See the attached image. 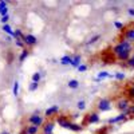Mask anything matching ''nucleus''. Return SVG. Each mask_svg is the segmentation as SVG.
<instances>
[{
	"mask_svg": "<svg viewBox=\"0 0 134 134\" xmlns=\"http://www.w3.org/2000/svg\"><path fill=\"white\" fill-rule=\"evenodd\" d=\"M78 71H79V72H85V71H87V64H81L79 67H78Z\"/></svg>",
	"mask_w": 134,
	"mask_h": 134,
	"instance_id": "c85d7f7f",
	"label": "nucleus"
},
{
	"mask_svg": "<svg viewBox=\"0 0 134 134\" xmlns=\"http://www.w3.org/2000/svg\"><path fill=\"white\" fill-rule=\"evenodd\" d=\"M107 131H109V129L107 127H103V129H99L97 134H107Z\"/></svg>",
	"mask_w": 134,
	"mask_h": 134,
	"instance_id": "473e14b6",
	"label": "nucleus"
},
{
	"mask_svg": "<svg viewBox=\"0 0 134 134\" xmlns=\"http://www.w3.org/2000/svg\"><path fill=\"white\" fill-rule=\"evenodd\" d=\"M86 122H87V124H98V122H99V114L97 113V111L87 114V117H86Z\"/></svg>",
	"mask_w": 134,
	"mask_h": 134,
	"instance_id": "6e6552de",
	"label": "nucleus"
},
{
	"mask_svg": "<svg viewBox=\"0 0 134 134\" xmlns=\"http://www.w3.org/2000/svg\"><path fill=\"white\" fill-rule=\"evenodd\" d=\"M127 14H129V16H131V18H134V8H127Z\"/></svg>",
	"mask_w": 134,
	"mask_h": 134,
	"instance_id": "72a5a7b5",
	"label": "nucleus"
},
{
	"mask_svg": "<svg viewBox=\"0 0 134 134\" xmlns=\"http://www.w3.org/2000/svg\"><path fill=\"white\" fill-rule=\"evenodd\" d=\"M3 31L5 34H8L9 36H14V34H15V31H12V27H11L9 24H4L3 26Z\"/></svg>",
	"mask_w": 134,
	"mask_h": 134,
	"instance_id": "a211bd4d",
	"label": "nucleus"
},
{
	"mask_svg": "<svg viewBox=\"0 0 134 134\" xmlns=\"http://www.w3.org/2000/svg\"><path fill=\"white\" fill-rule=\"evenodd\" d=\"M82 64V57L81 55H75V57H72V62H71V66L75 67V69H78Z\"/></svg>",
	"mask_w": 134,
	"mask_h": 134,
	"instance_id": "4468645a",
	"label": "nucleus"
},
{
	"mask_svg": "<svg viewBox=\"0 0 134 134\" xmlns=\"http://www.w3.org/2000/svg\"><path fill=\"white\" fill-rule=\"evenodd\" d=\"M38 87H39V83H36V82H31L30 86H28V90H30V91H35V90H38Z\"/></svg>",
	"mask_w": 134,
	"mask_h": 134,
	"instance_id": "b1692460",
	"label": "nucleus"
},
{
	"mask_svg": "<svg viewBox=\"0 0 134 134\" xmlns=\"http://www.w3.org/2000/svg\"><path fill=\"white\" fill-rule=\"evenodd\" d=\"M124 39L130 43H134V27H131L124 32Z\"/></svg>",
	"mask_w": 134,
	"mask_h": 134,
	"instance_id": "9d476101",
	"label": "nucleus"
},
{
	"mask_svg": "<svg viewBox=\"0 0 134 134\" xmlns=\"http://www.w3.org/2000/svg\"><path fill=\"white\" fill-rule=\"evenodd\" d=\"M117 107H118L121 111H127V109H129V100L125 99V98L119 99L118 103H117Z\"/></svg>",
	"mask_w": 134,
	"mask_h": 134,
	"instance_id": "9b49d317",
	"label": "nucleus"
},
{
	"mask_svg": "<svg viewBox=\"0 0 134 134\" xmlns=\"http://www.w3.org/2000/svg\"><path fill=\"white\" fill-rule=\"evenodd\" d=\"M67 86H69V88H71V90H76V88L81 86V82L78 79H70L67 82Z\"/></svg>",
	"mask_w": 134,
	"mask_h": 134,
	"instance_id": "ddd939ff",
	"label": "nucleus"
},
{
	"mask_svg": "<svg viewBox=\"0 0 134 134\" xmlns=\"http://www.w3.org/2000/svg\"><path fill=\"white\" fill-rule=\"evenodd\" d=\"M134 46H133V43L125 40V39H122L119 40L115 46L111 48V51H113L114 54V57L115 59L121 60V62H127L131 57V51H133Z\"/></svg>",
	"mask_w": 134,
	"mask_h": 134,
	"instance_id": "f257e3e1",
	"label": "nucleus"
},
{
	"mask_svg": "<svg viewBox=\"0 0 134 134\" xmlns=\"http://www.w3.org/2000/svg\"><path fill=\"white\" fill-rule=\"evenodd\" d=\"M20 134H27V130L26 129H23V130H21V133Z\"/></svg>",
	"mask_w": 134,
	"mask_h": 134,
	"instance_id": "4c0bfd02",
	"label": "nucleus"
},
{
	"mask_svg": "<svg viewBox=\"0 0 134 134\" xmlns=\"http://www.w3.org/2000/svg\"><path fill=\"white\" fill-rule=\"evenodd\" d=\"M110 76V74L107 72V71H100L99 74H98V78H97V79L99 81V79H105V78H109Z\"/></svg>",
	"mask_w": 134,
	"mask_h": 134,
	"instance_id": "5701e85b",
	"label": "nucleus"
},
{
	"mask_svg": "<svg viewBox=\"0 0 134 134\" xmlns=\"http://www.w3.org/2000/svg\"><path fill=\"white\" fill-rule=\"evenodd\" d=\"M127 119V111H124V113L118 114L117 117H113L109 119V124L113 125V124H118V122H125Z\"/></svg>",
	"mask_w": 134,
	"mask_h": 134,
	"instance_id": "39448f33",
	"label": "nucleus"
},
{
	"mask_svg": "<svg viewBox=\"0 0 134 134\" xmlns=\"http://www.w3.org/2000/svg\"><path fill=\"white\" fill-rule=\"evenodd\" d=\"M28 122H30L31 125H34V126L40 127L42 125H44V118H43L42 115H39V111H35L34 114H31V115H30Z\"/></svg>",
	"mask_w": 134,
	"mask_h": 134,
	"instance_id": "f03ea898",
	"label": "nucleus"
},
{
	"mask_svg": "<svg viewBox=\"0 0 134 134\" xmlns=\"http://www.w3.org/2000/svg\"><path fill=\"white\" fill-rule=\"evenodd\" d=\"M129 67H134V54H131V57H130V59L127 60V63H126Z\"/></svg>",
	"mask_w": 134,
	"mask_h": 134,
	"instance_id": "cd10ccee",
	"label": "nucleus"
},
{
	"mask_svg": "<svg viewBox=\"0 0 134 134\" xmlns=\"http://www.w3.org/2000/svg\"><path fill=\"white\" fill-rule=\"evenodd\" d=\"M133 86H134V83H133Z\"/></svg>",
	"mask_w": 134,
	"mask_h": 134,
	"instance_id": "ea45409f",
	"label": "nucleus"
},
{
	"mask_svg": "<svg viewBox=\"0 0 134 134\" xmlns=\"http://www.w3.org/2000/svg\"><path fill=\"white\" fill-rule=\"evenodd\" d=\"M28 55H30V50H27V48L21 50V52L19 55V63H23L26 60V58H28Z\"/></svg>",
	"mask_w": 134,
	"mask_h": 134,
	"instance_id": "2eb2a0df",
	"label": "nucleus"
},
{
	"mask_svg": "<svg viewBox=\"0 0 134 134\" xmlns=\"http://www.w3.org/2000/svg\"><path fill=\"white\" fill-rule=\"evenodd\" d=\"M54 127H55V124L54 122H47V124H44L43 126V134H52L54 131Z\"/></svg>",
	"mask_w": 134,
	"mask_h": 134,
	"instance_id": "f8f14e48",
	"label": "nucleus"
},
{
	"mask_svg": "<svg viewBox=\"0 0 134 134\" xmlns=\"http://www.w3.org/2000/svg\"><path fill=\"white\" fill-rule=\"evenodd\" d=\"M57 124H58L59 126L64 127V129H70V126H71L72 122L69 121L67 118H64V117H58V118H57Z\"/></svg>",
	"mask_w": 134,
	"mask_h": 134,
	"instance_id": "0eeeda50",
	"label": "nucleus"
},
{
	"mask_svg": "<svg viewBox=\"0 0 134 134\" xmlns=\"http://www.w3.org/2000/svg\"><path fill=\"white\" fill-rule=\"evenodd\" d=\"M114 27L117 28V30H122V28H124V23H121V21H114Z\"/></svg>",
	"mask_w": 134,
	"mask_h": 134,
	"instance_id": "c756f323",
	"label": "nucleus"
},
{
	"mask_svg": "<svg viewBox=\"0 0 134 134\" xmlns=\"http://www.w3.org/2000/svg\"><path fill=\"white\" fill-rule=\"evenodd\" d=\"M70 130H72V131H82L83 130V126L82 125H78V124H71V126H70Z\"/></svg>",
	"mask_w": 134,
	"mask_h": 134,
	"instance_id": "aec40b11",
	"label": "nucleus"
},
{
	"mask_svg": "<svg viewBox=\"0 0 134 134\" xmlns=\"http://www.w3.org/2000/svg\"><path fill=\"white\" fill-rule=\"evenodd\" d=\"M15 44H16V47H20V48H24V42L23 40H15Z\"/></svg>",
	"mask_w": 134,
	"mask_h": 134,
	"instance_id": "7c9ffc66",
	"label": "nucleus"
},
{
	"mask_svg": "<svg viewBox=\"0 0 134 134\" xmlns=\"http://www.w3.org/2000/svg\"><path fill=\"white\" fill-rule=\"evenodd\" d=\"M127 97L130 99H134V86H131L129 90H127Z\"/></svg>",
	"mask_w": 134,
	"mask_h": 134,
	"instance_id": "bb28decb",
	"label": "nucleus"
},
{
	"mask_svg": "<svg viewBox=\"0 0 134 134\" xmlns=\"http://www.w3.org/2000/svg\"><path fill=\"white\" fill-rule=\"evenodd\" d=\"M127 113H130V114H131V115L134 117V106H131V107H130V109L127 110Z\"/></svg>",
	"mask_w": 134,
	"mask_h": 134,
	"instance_id": "c9c22d12",
	"label": "nucleus"
},
{
	"mask_svg": "<svg viewBox=\"0 0 134 134\" xmlns=\"http://www.w3.org/2000/svg\"><path fill=\"white\" fill-rule=\"evenodd\" d=\"M125 76H126L125 72H115V75H114V78H115L117 81H124Z\"/></svg>",
	"mask_w": 134,
	"mask_h": 134,
	"instance_id": "393cba45",
	"label": "nucleus"
},
{
	"mask_svg": "<svg viewBox=\"0 0 134 134\" xmlns=\"http://www.w3.org/2000/svg\"><path fill=\"white\" fill-rule=\"evenodd\" d=\"M76 109L79 110V111H82V110H85L86 109V102L82 99V100H78L76 102Z\"/></svg>",
	"mask_w": 134,
	"mask_h": 134,
	"instance_id": "4be33fe9",
	"label": "nucleus"
},
{
	"mask_svg": "<svg viewBox=\"0 0 134 134\" xmlns=\"http://www.w3.org/2000/svg\"><path fill=\"white\" fill-rule=\"evenodd\" d=\"M71 117H72V119H78V118H79L81 115H79V114H78V113H74V114H72Z\"/></svg>",
	"mask_w": 134,
	"mask_h": 134,
	"instance_id": "e433bc0d",
	"label": "nucleus"
},
{
	"mask_svg": "<svg viewBox=\"0 0 134 134\" xmlns=\"http://www.w3.org/2000/svg\"><path fill=\"white\" fill-rule=\"evenodd\" d=\"M26 130H27V134H38L39 127H38V126L31 125V126H27V127H26Z\"/></svg>",
	"mask_w": 134,
	"mask_h": 134,
	"instance_id": "f3484780",
	"label": "nucleus"
},
{
	"mask_svg": "<svg viewBox=\"0 0 134 134\" xmlns=\"http://www.w3.org/2000/svg\"><path fill=\"white\" fill-rule=\"evenodd\" d=\"M58 111H59V106H58V105H54V106L46 109V111H44V115H46L47 118H50V117H54L55 114L58 113Z\"/></svg>",
	"mask_w": 134,
	"mask_h": 134,
	"instance_id": "1a4fd4ad",
	"label": "nucleus"
},
{
	"mask_svg": "<svg viewBox=\"0 0 134 134\" xmlns=\"http://www.w3.org/2000/svg\"><path fill=\"white\" fill-rule=\"evenodd\" d=\"M60 64H63V66H67V64H71V62H72V57H70V55H64V57H62L60 58Z\"/></svg>",
	"mask_w": 134,
	"mask_h": 134,
	"instance_id": "dca6fc26",
	"label": "nucleus"
},
{
	"mask_svg": "<svg viewBox=\"0 0 134 134\" xmlns=\"http://www.w3.org/2000/svg\"><path fill=\"white\" fill-rule=\"evenodd\" d=\"M102 62L103 63H114L115 62V57L111 50H107L106 52L102 54Z\"/></svg>",
	"mask_w": 134,
	"mask_h": 134,
	"instance_id": "423d86ee",
	"label": "nucleus"
},
{
	"mask_svg": "<svg viewBox=\"0 0 134 134\" xmlns=\"http://www.w3.org/2000/svg\"><path fill=\"white\" fill-rule=\"evenodd\" d=\"M0 134H9V133H8V131H2Z\"/></svg>",
	"mask_w": 134,
	"mask_h": 134,
	"instance_id": "58836bf2",
	"label": "nucleus"
},
{
	"mask_svg": "<svg viewBox=\"0 0 134 134\" xmlns=\"http://www.w3.org/2000/svg\"><path fill=\"white\" fill-rule=\"evenodd\" d=\"M12 60H14V57H12V54L9 52V54H8V63L11 64V63H12Z\"/></svg>",
	"mask_w": 134,
	"mask_h": 134,
	"instance_id": "f704fd0d",
	"label": "nucleus"
},
{
	"mask_svg": "<svg viewBox=\"0 0 134 134\" xmlns=\"http://www.w3.org/2000/svg\"><path fill=\"white\" fill-rule=\"evenodd\" d=\"M8 20H9V15H7V16H4V18L0 19V21L3 23V26H4V24H8Z\"/></svg>",
	"mask_w": 134,
	"mask_h": 134,
	"instance_id": "2f4dec72",
	"label": "nucleus"
},
{
	"mask_svg": "<svg viewBox=\"0 0 134 134\" xmlns=\"http://www.w3.org/2000/svg\"><path fill=\"white\" fill-rule=\"evenodd\" d=\"M99 39H100V35H94V36H93L90 40L87 42V44H94V43H97Z\"/></svg>",
	"mask_w": 134,
	"mask_h": 134,
	"instance_id": "a878e982",
	"label": "nucleus"
},
{
	"mask_svg": "<svg viewBox=\"0 0 134 134\" xmlns=\"http://www.w3.org/2000/svg\"><path fill=\"white\" fill-rule=\"evenodd\" d=\"M40 79H42V74H40L39 71H36V72H34V74H32V82L39 83Z\"/></svg>",
	"mask_w": 134,
	"mask_h": 134,
	"instance_id": "412c9836",
	"label": "nucleus"
},
{
	"mask_svg": "<svg viewBox=\"0 0 134 134\" xmlns=\"http://www.w3.org/2000/svg\"><path fill=\"white\" fill-rule=\"evenodd\" d=\"M23 42L27 47H32L38 43V38L32 34H24V38H23Z\"/></svg>",
	"mask_w": 134,
	"mask_h": 134,
	"instance_id": "20e7f679",
	"label": "nucleus"
},
{
	"mask_svg": "<svg viewBox=\"0 0 134 134\" xmlns=\"http://www.w3.org/2000/svg\"><path fill=\"white\" fill-rule=\"evenodd\" d=\"M97 106H98V110L99 111L105 113V111L111 110V100L107 99V98H102V99H99V102H98Z\"/></svg>",
	"mask_w": 134,
	"mask_h": 134,
	"instance_id": "7ed1b4c3",
	"label": "nucleus"
},
{
	"mask_svg": "<svg viewBox=\"0 0 134 134\" xmlns=\"http://www.w3.org/2000/svg\"><path fill=\"white\" fill-rule=\"evenodd\" d=\"M19 88H20V83H19L18 81H15V82H14V87H12V94H14L15 97L19 95Z\"/></svg>",
	"mask_w": 134,
	"mask_h": 134,
	"instance_id": "6ab92c4d",
	"label": "nucleus"
}]
</instances>
